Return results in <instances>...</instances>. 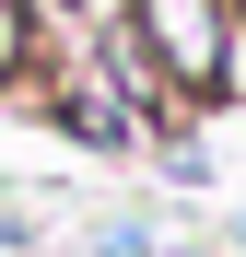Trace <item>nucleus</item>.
<instances>
[{
  "mask_svg": "<svg viewBox=\"0 0 246 257\" xmlns=\"http://www.w3.org/2000/svg\"><path fill=\"white\" fill-rule=\"evenodd\" d=\"M117 24L141 35V59L211 117L223 105V47H234V0H117Z\"/></svg>",
  "mask_w": 246,
  "mask_h": 257,
  "instance_id": "f257e3e1",
  "label": "nucleus"
},
{
  "mask_svg": "<svg viewBox=\"0 0 246 257\" xmlns=\"http://www.w3.org/2000/svg\"><path fill=\"white\" fill-rule=\"evenodd\" d=\"M35 70V0H0V94H24Z\"/></svg>",
  "mask_w": 246,
  "mask_h": 257,
  "instance_id": "f03ea898",
  "label": "nucleus"
}]
</instances>
